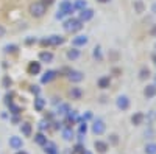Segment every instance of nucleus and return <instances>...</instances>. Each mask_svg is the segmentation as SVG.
<instances>
[{
  "mask_svg": "<svg viewBox=\"0 0 156 154\" xmlns=\"http://www.w3.org/2000/svg\"><path fill=\"white\" fill-rule=\"evenodd\" d=\"M83 28V22L80 19H67L66 22H64V30L69 31V33H75L78 30H81Z\"/></svg>",
  "mask_w": 156,
  "mask_h": 154,
  "instance_id": "1",
  "label": "nucleus"
},
{
  "mask_svg": "<svg viewBox=\"0 0 156 154\" xmlns=\"http://www.w3.org/2000/svg\"><path fill=\"white\" fill-rule=\"evenodd\" d=\"M47 11V6L42 3V2H34L30 5V14L33 17H42Z\"/></svg>",
  "mask_w": 156,
  "mask_h": 154,
  "instance_id": "2",
  "label": "nucleus"
},
{
  "mask_svg": "<svg viewBox=\"0 0 156 154\" xmlns=\"http://www.w3.org/2000/svg\"><path fill=\"white\" fill-rule=\"evenodd\" d=\"M64 42V39L59 36V34H51V36H47L45 39L41 41L42 45H61Z\"/></svg>",
  "mask_w": 156,
  "mask_h": 154,
  "instance_id": "3",
  "label": "nucleus"
},
{
  "mask_svg": "<svg viewBox=\"0 0 156 154\" xmlns=\"http://www.w3.org/2000/svg\"><path fill=\"white\" fill-rule=\"evenodd\" d=\"M105 131H106L105 121H103L101 118H95L94 123H92V132L95 135H101V134H105Z\"/></svg>",
  "mask_w": 156,
  "mask_h": 154,
  "instance_id": "4",
  "label": "nucleus"
},
{
  "mask_svg": "<svg viewBox=\"0 0 156 154\" xmlns=\"http://www.w3.org/2000/svg\"><path fill=\"white\" fill-rule=\"evenodd\" d=\"M115 106L119 108L120 111H126L129 108V98L126 95H119L115 100Z\"/></svg>",
  "mask_w": 156,
  "mask_h": 154,
  "instance_id": "5",
  "label": "nucleus"
},
{
  "mask_svg": "<svg viewBox=\"0 0 156 154\" xmlns=\"http://www.w3.org/2000/svg\"><path fill=\"white\" fill-rule=\"evenodd\" d=\"M89 42V37L86 36V34H78V36H75L73 39H72V45L73 47H84L86 44Z\"/></svg>",
  "mask_w": 156,
  "mask_h": 154,
  "instance_id": "6",
  "label": "nucleus"
},
{
  "mask_svg": "<svg viewBox=\"0 0 156 154\" xmlns=\"http://www.w3.org/2000/svg\"><path fill=\"white\" fill-rule=\"evenodd\" d=\"M59 9L66 12V16H70L72 12L75 11V8H73V5H72L70 0H62V2L59 3Z\"/></svg>",
  "mask_w": 156,
  "mask_h": 154,
  "instance_id": "7",
  "label": "nucleus"
},
{
  "mask_svg": "<svg viewBox=\"0 0 156 154\" xmlns=\"http://www.w3.org/2000/svg\"><path fill=\"white\" fill-rule=\"evenodd\" d=\"M8 143H9V146L12 149H20L23 146V140L20 137H17V135H11L9 140H8Z\"/></svg>",
  "mask_w": 156,
  "mask_h": 154,
  "instance_id": "8",
  "label": "nucleus"
},
{
  "mask_svg": "<svg viewBox=\"0 0 156 154\" xmlns=\"http://www.w3.org/2000/svg\"><path fill=\"white\" fill-rule=\"evenodd\" d=\"M67 78H69L72 83H80V81H83V78H84V73L80 72V70H72V72H69Z\"/></svg>",
  "mask_w": 156,
  "mask_h": 154,
  "instance_id": "9",
  "label": "nucleus"
},
{
  "mask_svg": "<svg viewBox=\"0 0 156 154\" xmlns=\"http://www.w3.org/2000/svg\"><path fill=\"white\" fill-rule=\"evenodd\" d=\"M94 17V11L90 9V8H84L80 11V16H78V19H80L81 22H87Z\"/></svg>",
  "mask_w": 156,
  "mask_h": 154,
  "instance_id": "10",
  "label": "nucleus"
},
{
  "mask_svg": "<svg viewBox=\"0 0 156 154\" xmlns=\"http://www.w3.org/2000/svg\"><path fill=\"white\" fill-rule=\"evenodd\" d=\"M55 78H56V72H55V70H48V72H45V73L42 75L41 83H42V84H47V83H50V81H53Z\"/></svg>",
  "mask_w": 156,
  "mask_h": 154,
  "instance_id": "11",
  "label": "nucleus"
},
{
  "mask_svg": "<svg viewBox=\"0 0 156 154\" xmlns=\"http://www.w3.org/2000/svg\"><path fill=\"white\" fill-rule=\"evenodd\" d=\"M94 146H95V149H97L100 154H105V152L108 151V143L103 142V140H95V142H94Z\"/></svg>",
  "mask_w": 156,
  "mask_h": 154,
  "instance_id": "12",
  "label": "nucleus"
},
{
  "mask_svg": "<svg viewBox=\"0 0 156 154\" xmlns=\"http://www.w3.org/2000/svg\"><path fill=\"white\" fill-rule=\"evenodd\" d=\"M61 135H62V139L64 140H67V142H69V140H72L73 139V129H72V128H62V129H61Z\"/></svg>",
  "mask_w": 156,
  "mask_h": 154,
  "instance_id": "13",
  "label": "nucleus"
},
{
  "mask_svg": "<svg viewBox=\"0 0 156 154\" xmlns=\"http://www.w3.org/2000/svg\"><path fill=\"white\" fill-rule=\"evenodd\" d=\"M97 84H98L100 89H108L111 86V78L109 76H101V78H98Z\"/></svg>",
  "mask_w": 156,
  "mask_h": 154,
  "instance_id": "14",
  "label": "nucleus"
},
{
  "mask_svg": "<svg viewBox=\"0 0 156 154\" xmlns=\"http://www.w3.org/2000/svg\"><path fill=\"white\" fill-rule=\"evenodd\" d=\"M144 95H145V98H153L156 95V86L154 84H148L144 89Z\"/></svg>",
  "mask_w": 156,
  "mask_h": 154,
  "instance_id": "15",
  "label": "nucleus"
},
{
  "mask_svg": "<svg viewBox=\"0 0 156 154\" xmlns=\"http://www.w3.org/2000/svg\"><path fill=\"white\" fill-rule=\"evenodd\" d=\"M78 58H80V50H78L76 47H72L70 50H67V59L75 61V59H78Z\"/></svg>",
  "mask_w": 156,
  "mask_h": 154,
  "instance_id": "16",
  "label": "nucleus"
},
{
  "mask_svg": "<svg viewBox=\"0 0 156 154\" xmlns=\"http://www.w3.org/2000/svg\"><path fill=\"white\" fill-rule=\"evenodd\" d=\"M44 151H45L47 154H58V148H56V145H55L53 142H47V143L44 145Z\"/></svg>",
  "mask_w": 156,
  "mask_h": 154,
  "instance_id": "17",
  "label": "nucleus"
},
{
  "mask_svg": "<svg viewBox=\"0 0 156 154\" xmlns=\"http://www.w3.org/2000/svg\"><path fill=\"white\" fill-rule=\"evenodd\" d=\"M44 108H45V100L41 98V97H36V98H34V109L41 112Z\"/></svg>",
  "mask_w": 156,
  "mask_h": 154,
  "instance_id": "18",
  "label": "nucleus"
},
{
  "mask_svg": "<svg viewBox=\"0 0 156 154\" xmlns=\"http://www.w3.org/2000/svg\"><path fill=\"white\" fill-rule=\"evenodd\" d=\"M20 132L25 137H30L31 135V125L30 123H22L20 125Z\"/></svg>",
  "mask_w": 156,
  "mask_h": 154,
  "instance_id": "19",
  "label": "nucleus"
},
{
  "mask_svg": "<svg viewBox=\"0 0 156 154\" xmlns=\"http://www.w3.org/2000/svg\"><path fill=\"white\" fill-rule=\"evenodd\" d=\"M34 143L41 145V146H44V145L47 143V137H45L42 132H37V134L34 135Z\"/></svg>",
  "mask_w": 156,
  "mask_h": 154,
  "instance_id": "20",
  "label": "nucleus"
},
{
  "mask_svg": "<svg viewBox=\"0 0 156 154\" xmlns=\"http://www.w3.org/2000/svg\"><path fill=\"white\" fill-rule=\"evenodd\" d=\"M28 72H30L31 75L39 73V72H41V64H39V62H30V66H28Z\"/></svg>",
  "mask_w": 156,
  "mask_h": 154,
  "instance_id": "21",
  "label": "nucleus"
},
{
  "mask_svg": "<svg viewBox=\"0 0 156 154\" xmlns=\"http://www.w3.org/2000/svg\"><path fill=\"white\" fill-rule=\"evenodd\" d=\"M131 121H133V125H142V121H144V114L142 112H136L133 117H131Z\"/></svg>",
  "mask_w": 156,
  "mask_h": 154,
  "instance_id": "22",
  "label": "nucleus"
},
{
  "mask_svg": "<svg viewBox=\"0 0 156 154\" xmlns=\"http://www.w3.org/2000/svg\"><path fill=\"white\" fill-rule=\"evenodd\" d=\"M39 59H41L42 62H51V61H53V55H51L50 53V51H42V53L41 55H39Z\"/></svg>",
  "mask_w": 156,
  "mask_h": 154,
  "instance_id": "23",
  "label": "nucleus"
},
{
  "mask_svg": "<svg viewBox=\"0 0 156 154\" xmlns=\"http://www.w3.org/2000/svg\"><path fill=\"white\" fill-rule=\"evenodd\" d=\"M69 111H70V106L67 104V103H59L58 104V114L59 115H66Z\"/></svg>",
  "mask_w": 156,
  "mask_h": 154,
  "instance_id": "24",
  "label": "nucleus"
},
{
  "mask_svg": "<svg viewBox=\"0 0 156 154\" xmlns=\"http://www.w3.org/2000/svg\"><path fill=\"white\" fill-rule=\"evenodd\" d=\"M81 95H83V92H81V89H80V87H72V91H70V97H72L73 100H80V98H81Z\"/></svg>",
  "mask_w": 156,
  "mask_h": 154,
  "instance_id": "25",
  "label": "nucleus"
},
{
  "mask_svg": "<svg viewBox=\"0 0 156 154\" xmlns=\"http://www.w3.org/2000/svg\"><path fill=\"white\" fill-rule=\"evenodd\" d=\"M145 154H156V143L154 142H150L145 145Z\"/></svg>",
  "mask_w": 156,
  "mask_h": 154,
  "instance_id": "26",
  "label": "nucleus"
},
{
  "mask_svg": "<svg viewBox=\"0 0 156 154\" xmlns=\"http://www.w3.org/2000/svg\"><path fill=\"white\" fill-rule=\"evenodd\" d=\"M73 8L75 9H84V8H87V2H86V0H76V2L73 3Z\"/></svg>",
  "mask_w": 156,
  "mask_h": 154,
  "instance_id": "27",
  "label": "nucleus"
},
{
  "mask_svg": "<svg viewBox=\"0 0 156 154\" xmlns=\"http://www.w3.org/2000/svg\"><path fill=\"white\" fill-rule=\"evenodd\" d=\"M92 55H94V58H95V59L101 61V58H103V56H101V47H100V45H97V47L94 48V53H92Z\"/></svg>",
  "mask_w": 156,
  "mask_h": 154,
  "instance_id": "28",
  "label": "nucleus"
},
{
  "mask_svg": "<svg viewBox=\"0 0 156 154\" xmlns=\"http://www.w3.org/2000/svg\"><path fill=\"white\" fill-rule=\"evenodd\" d=\"M66 115H67V118H69L70 121H75V120H78V118H76V112H75V111H69Z\"/></svg>",
  "mask_w": 156,
  "mask_h": 154,
  "instance_id": "29",
  "label": "nucleus"
},
{
  "mask_svg": "<svg viewBox=\"0 0 156 154\" xmlns=\"http://www.w3.org/2000/svg\"><path fill=\"white\" fill-rule=\"evenodd\" d=\"M86 132H87V125H86V121H81V125H80V134L86 135Z\"/></svg>",
  "mask_w": 156,
  "mask_h": 154,
  "instance_id": "30",
  "label": "nucleus"
},
{
  "mask_svg": "<svg viewBox=\"0 0 156 154\" xmlns=\"http://www.w3.org/2000/svg\"><path fill=\"white\" fill-rule=\"evenodd\" d=\"M47 128H48V120H41V121H39V129H41V131L47 129Z\"/></svg>",
  "mask_w": 156,
  "mask_h": 154,
  "instance_id": "31",
  "label": "nucleus"
},
{
  "mask_svg": "<svg viewBox=\"0 0 156 154\" xmlns=\"http://www.w3.org/2000/svg\"><path fill=\"white\" fill-rule=\"evenodd\" d=\"M148 75H150L148 69H142V70H140V76H139V78H140V80H145V78H148Z\"/></svg>",
  "mask_w": 156,
  "mask_h": 154,
  "instance_id": "32",
  "label": "nucleus"
},
{
  "mask_svg": "<svg viewBox=\"0 0 156 154\" xmlns=\"http://www.w3.org/2000/svg\"><path fill=\"white\" fill-rule=\"evenodd\" d=\"M16 45H6L5 47V51H6V53H12V51H16Z\"/></svg>",
  "mask_w": 156,
  "mask_h": 154,
  "instance_id": "33",
  "label": "nucleus"
},
{
  "mask_svg": "<svg viewBox=\"0 0 156 154\" xmlns=\"http://www.w3.org/2000/svg\"><path fill=\"white\" fill-rule=\"evenodd\" d=\"M56 19H64V17H66V12H64V11H61V9H58V12H56V16H55Z\"/></svg>",
  "mask_w": 156,
  "mask_h": 154,
  "instance_id": "34",
  "label": "nucleus"
},
{
  "mask_svg": "<svg viewBox=\"0 0 156 154\" xmlns=\"http://www.w3.org/2000/svg\"><path fill=\"white\" fill-rule=\"evenodd\" d=\"M9 86H11V80L6 76V78H3V87H9Z\"/></svg>",
  "mask_w": 156,
  "mask_h": 154,
  "instance_id": "35",
  "label": "nucleus"
},
{
  "mask_svg": "<svg viewBox=\"0 0 156 154\" xmlns=\"http://www.w3.org/2000/svg\"><path fill=\"white\" fill-rule=\"evenodd\" d=\"M31 92L36 94V95H39V92H41V91H39V87H37V86H31Z\"/></svg>",
  "mask_w": 156,
  "mask_h": 154,
  "instance_id": "36",
  "label": "nucleus"
},
{
  "mask_svg": "<svg viewBox=\"0 0 156 154\" xmlns=\"http://www.w3.org/2000/svg\"><path fill=\"white\" fill-rule=\"evenodd\" d=\"M136 8H137V11H139V12H142V3L139 2V0L136 2Z\"/></svg>",
  "mask_w": 156,
  "mask_h": 154,
  "instance_id": "37",
  "label": "nucleus"
},
{
  "mask_svg": "<svg viewBox=\"0 0 156 154\" xmlns=\"http://www.w3.org/2000/svg\"><path fill=\"white\" fill-rule=\"evenodd\" d=\"M75 151H76V152H83L84 149H83V146H81V145H76V146H75Z\"/></svg>",
  "mask_w": 156,
  "mask_h": 154,
  "instance_id": "38",
  "label": "nucleus"
},
{
  "mask_svg": "<svg viewBox=\"0 0 156 154\" xmlns=\"http://www.w3.org/2000/svg\"><path fill=\"white\" fill-rule=\"evenodd\" d=\"M5 33H6V31H5V28L2 27V25H0V37H3V36H5Z\"/></svg>",
  "mask_w": 156,
  "mask_h": 154,
  "instance_id": "39",
  "label": "nucleus"
},
{
  "mask_svg": "<svg viewBox=\"0 0 156 154\" xmlns=\"http://www.w3.org/2000/svg\"><path fill=\"white\" fill-rule=\"evenodd\" d=\"M90 117H92V115H90V112H86V115H84V117H83V120L86 121V120H89Z\"/></svg>",
  "mask_w": 156,
  "mask_h": 154,
  "instance_id": "40",
  "label": "nucleus"
},
{
  "mask_svg": "<svg viewBox=\"0 0 156 154\" xmlns=\"http://www.w3.org/2000/svg\"><path fill=\"white\" fill-rule=\"evenodd\" d=\"M151 11H153L154 14H156V3H153V6H151Z\"/></svg>",
  "mask_w": 156,
  "mask_h": 154,
  "instance_id": "41",
  "label": "nucleus"
},
{
  "mask_svg": "<svg viewBox=\"0 0 156 154\" xmlns=\"http://www.w3.org/2000/svg\"><path fill=\"white\" fill-rule=\"evenodd\" d=\"M33 42H36V39H27V44H33Z\"/></svg>",
  "mask_w": 156,
  "mask_h": 154,
  "instance_id": "42",
  "label": "nucleus"
},
{
  "mask_svg": "<svg viewBox=\"0 0 156 154\" xmlns=\"http://www.w3.org/2000/svg\"><path fill=\"white\" fill-rule=\"evenodd\" d=\"M16 154H28V152H27V151H17Z\"/></svg>",
  "mask_w": 156,
  "mask_h": 154,
  "instance_id": "43",
  "label": "nucleus"
},
{
  "mask_svg": "<svg viewBox=\"0 0 156 154\" xmlns=\"http://www.w3.org/2000/svg\"><path fill=\"white\" fill-rule=\"evenodd\" d=\"M81 154H92V152H90V151H87V149H84V151H83Z\"/></svg>",
  "mask_w": 156,
  "mask_h": 154,
  "instance_id": "44",
  "label": "nucleus"
},
{
  "mask_svg": "<svg viewBox=\"0 0 156 154\" xmlns=\"http://www.w3.org/2000/svg\"><path fill=\"white\" fill-rule=\"evenodd\" d=\"M98 2H101V3H105V2H109V0H98Z\"/></svg>",
  "mask_w": 156,
  "mask_h": 154,
  "instance_id": "45",
  "label": "nucleus"
},
{
  "mask_svg": "<svg viewBox=\"0 0 156 154\" xmlns=\"http://www.w3.org/2000/svg\"><path fill=\"white\" fill-rule=\"evenodd\" d=\"M154 86H156V75H154Z\"/></svg>",
  "mask_w": 156,
  "mask_h": 154,
  "instance_id": "46",
  "label": "nucleus"
},
{
  "mask_svg": "<svg viewBox=\"0 0 156 154\" xmlns=\"http://www.w3.org/2000/svg\"><path fill=\"white\" fill-rule=\"evenodd\" d=\"M153 59H154V61H156V56H154V58H153ZM154 64H156V62H154Z\"/></svg>",
  "mask_w": 156,
  "mask_h": 154,
  "instance_id": "47",
  "label": "nucleus"
}]
</instances>
